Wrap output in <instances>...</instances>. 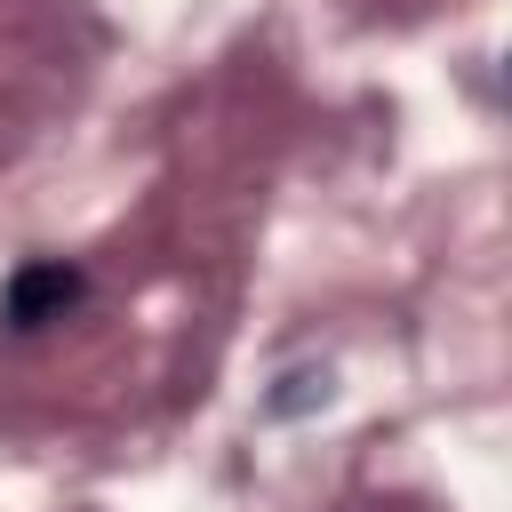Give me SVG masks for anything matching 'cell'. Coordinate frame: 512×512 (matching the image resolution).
Returning a JSON list of instances; mask_svg holds the SVG:
<instances>
[{
	"instance_id": "cell-1",
	"label": "cell",
	"mask_w": 512,
	"mask_h": 512,
	"mask_svg": "<svg viewBox=\"0 0 512 512\" xmlns=\"http://www.w3.org/2000/svg\"><path fill=\"white\" fill-rule=\"evenodd\" d=\"M80 272L72 264H24L8 288H0V320L8 328H48V320H64L72 304H80Z\"/></svg>"
}]
</instances>
